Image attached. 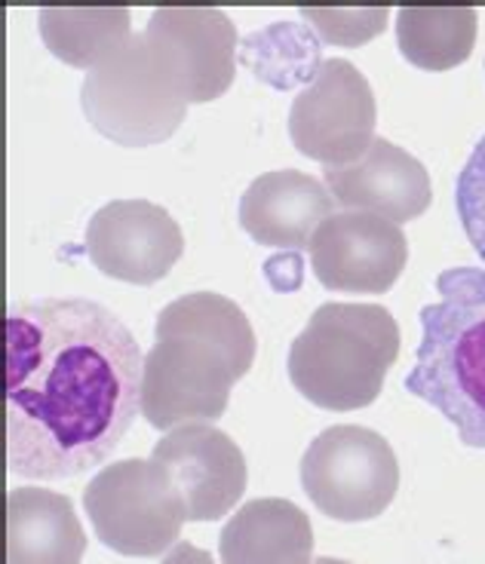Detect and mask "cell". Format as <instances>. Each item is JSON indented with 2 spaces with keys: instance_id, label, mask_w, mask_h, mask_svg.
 I'll list each match as a JSON object with an SVG mask.
<instances>
[{
  "instance_id": "cell-22",
  "label": "cell",
  "mask_w": 485,
  "mask_h": 564,
  "mask_svg": "<svg viewBox=\"0 0 485 564\" xmlns=\"http://www.w3.org/2000/svg\"><path fill=\"white\" fill-rule=\"evenodd\" d=\"M160 564H215V562H213V555H209L206 550L194 546V543H185V540H179V543L163 555V562Z\"/></svg>"
},
{
  "instance_id": "cell-11",
  "label": "cell",
  "mask_w": 485,
  "mask_h": 564,
  "mask_svg": "<svg viewBox=\"0 0 485 564\" xmlns=\"http://www.w3.org/2000/svg\"><path fill=\"white\" fill-rule=\"evenodd\" d=\"M185 497L187 522H218L246 491V457L240 445L215 423L170 430L151 452Z\"/></svg>"
},
{
  "instance_id": "cell-7",
  "label": "cell",
  "mask_w": 485,
  "mask_h": 564,
  "mask_svg": "<svg viewBox=\"0 0 485 564\" xmlns=\"http://www.w3.org/2000/svg\"><path fill=\"white\" fill-rule=\"evenodd\" d=\"M378 105L369 80L347 58H328L314 70L289 108L295 151L323 166H351L375 141Z\"/></svg>"
},
{
  "instance_id": "cell-17",
  "label": "cell",
  "mask_w": 485,
  "mask_h": 564,
  "mask_svg": "<svg viewBox=\"0 0 485 564\" xmlns=\"http://www.w3.org/2000/svg\"><path fill=\"white\" fill-rule=\"evenodd\" d=\"M154 338H191L225 356L237 381L256 362V332L246 313L225 295L191 292L166 304L154 325Z\"/></svg>"
},
{
  "instance_id": "cell-1",
  "label": "cell",
  "mask_w": 485,
  "mask_h": 564,
  "mask_svg": "<svg viewBox=\"0 0 485 564\" xmlns=\"http://www.w3.org/2000/svg\"><path fill=\"white\" fill-rule=\"evenodd\" d=\"M144 356L120 316L41 297L3 319L7 469L56 481L99 466L142 411Z\"/></svg>"
},
{
  "instance_id": "cell-5",
  "label": "cell",
  "mask_w": 485,
  "mask_h": 564,
  "mask_svg": "<svg viewBox=\"0 0 485 564\" xmlns=\"http://www.w3.org/2000/svg\"><path fill=\"white\" fill-rule=\"evenodd\" d=\"M84 509L101 546L129 558L163 555L187 522L179 485L151 457L101 466L84 488Z\"/></svg>"
},
{
  "instance_id": "cell-12",
  "label": "cell",
  "mask_w": 485,
  "mask_h": 564,
  "mask_svg": "<svg viewBox=\"0 0 485 564\" xmlns=\"http://www.w3.org/2000/svg\"><path fill=\"white\" fill-rule=\"evenodd\" d=\"M144 37L158 46L185 86L187 105L222 99L237 74V29L213 7H163Z\"/></svg>"
},
{
  "instance_id": "cell-2",
  "label": "cell",
  "mask_w": 485,
  "mask_h": 564,
  "mask_svg": "<svg viewBox=\"0 0 485 564\" xmlns=\"http://www.w3.org/2000/svg\"><path fill=\"white\" fill-rule=\"evenodd\" d=\"M421 311L406 390L443 414L467 448H485V270L449 268Z\"/></svg>"
},
{
  "instance_id": "cell-9",
  "label": "cell",
  "mask_w": 485,
  "mask_h": 564,
  "mask_svg": "<svg viewBox=\"0 0 485 564\" xmlns=\"http://www.w3.org/2000/svg\"><path fill=\"white\" fill-rule=\"evenodd\" d=\"M314 276L328 292L381 295L400 280L409 242L400 225L369 212H332L308 246Z\"/></svg>"
},
{
  "instance_id": "cell-15",
  "label": "cell",
  "mask_w": 485,
  "mask_h": 564,
  "mask_svg": "<svg viewBox=\"0 0 485 564\" xmlns=\"http://www.w3.org/2000/svg\"><path fill=\"white\" fill-rule=\"evenodd\" d=\"M222 564H314V528L283 497H258L237 509L218 534Z\"/></svg>"
},
{
  "instance_id": "cell-20",
  "label": "cell",
  "mask_w": 485,
  "mask_h": 564,
  "mask_svg": "<svg viewBox=\"0 0 485 564\" xmlns=\"http://www.w3.org/2000/svg\"><path fill=\"white\" fill-rule=\"evenodd\" d=\"M455 209L473 252L479 254L485 264V135L476 141L464 170L457 172Z\"/></svg>"
},
{
  "instance_id": "cell-23",
  "label": "cell",
  "mask_w": 485,
  "mask_h": 564,
  "mask_svg": "<svg viewBox=\"0 0 485 564\" xmlns=\"http://www.w3.org/2000/svg\"><path fill=\"white\" fill-rule=\"evenodd\" d=\"M314 564H347V562H342V558H316Z\"/></svg>"
},
{
  "instance_id": "cell-18",
  "label": "cell",
  "mask_w": 485,
  "mask_h": 564,
  "mask_svg": "<svg viewBox=\"0 0 485 564\" xmlns=\"http://www.w3.org/2000/svg\"><path fill=\"white\" fill-rule=\"evenodd\" d=\"M479 15L471 7H402L397 10V43L402 58L421 70H452L471 58Z\"/></svg>"
},
{
  "instance_id": "cell-16",
  "label": "cell",
  "mask_w": 485,
  "mask_h": 564,
  "mask_svg": "<svg viewBox=\"0 0 485 564\" xmlns=\"http://www.w3.org/2000/svg\"><path fill=\"white\" fill-rule=\"evenodd\" d=\"M84 524L58 491L13 488L7 494V564H80Z\"/></svg>"
},
{
  "instance_id": "cell-19",
  "label": "cell",
  "mask_w": 485,
  "mask_h": 564,
  "mask_svg": "<svg viewBox=\"0 0 485 564\" xmlns=\"http://www.w3.org/2000/svg\"><path fill=\"white\" fill-rule=\"evenodd\" d=\"M132 13L123 7H105V10H62L50 7L37 13V29L46 50L72 65V68L93 70L132 37L129 34Z\"/></svg>"
},
{
  "instance_id": "cell-13",
  "label": "cell",
  "mask_w": 485,
  "mask_h": 564,
  "mask_svg": "<svg viewBox=\"0 0 485 564\" xmlns=\"http://www.w3.org/2000/svg\"><path fill=\"white\" fill-rule=\"evenodd\" d=\"M323 182L347 212H369L394 225L414 221L430 206V175L421 160L387 139H375L351 166H326Z\"/></svg>"
},
{
  "instance_id": "cell-3",
  "label": "cell",
  "mask_w": 485,
  "mask_h": 564,
  "mask_svg": "<svg viewBox=\"0 0 485 564\" xmlns=\"http://www.w3.org/2000/svg\"><path fill=\"white\" fill-rule=\"evenodd\" d=\"M400 356V325L381 304H323L289 347V381L326 411L371 405Z\"/></svg>"
},
{
  "instance_id": "cell-10",
  "label": "cell",
  "mask_w": 485,
  "mask_h": 564,
  "mask_svg": "<svg viewBox=\"0 0 485 564\" xmlns=\"http://www.w3.org/2000/svg\"><path fill=\"white\" fill-rule=\"evenodd\" d=\"M185 252L182 227L151 199H115L86 225V254L105 276L154 285Z\"/></svg>"
},
{
  "instance_id": "cell-21",
  "label": "cell",
  "mask_w": 485,
  "mask_h": 564,
  "mask_svg": "<svg viewBox=\"0 0 485 564\" xmlns=\"http://www.w3.org/2000/svg\"><path fill=\"white\" fill-rule=\"evenodd\" d=\"M387 10H301V19L311 22L326 43L359 46L381 34L387 25Z\"/></svg>"
},
{
  "instance_id": "cell-4",
  "label": "cell",
  "mask_w": 485,
  "mask_h": 564,
  "mask_svg": "<svg viewBox=\"0 0 485 564\" xmlns=\"http://www.w3.org/2000/svg\"><path fill=\"white\" fill-rule=\"evenodd\" d=\"M80 108L89 127L108 141L151 148L182 127L187 96L170 58L142 31L86 74Z\"/></svg>"
},
{
  "instance_id": "cell-8",
  "label": "cell",
  "mask_w": 485,
  "mask_h": 564,
  "mask_svg": "<svg viewBox=\"0 0 485 564\" xmlns=\"http://www.w3.org/2000/svg\"><path fill=\"white\" fill-rule=\"evenodd\" d=\"M237 383L225 356L191 338H158L144 352L142 417L154 430L215 423Z\"/></svg>"
},
{
  "instance_id": "cell-6",
  "label": "cell",
  "mask_w": 485,
  "mask_h": 564,
  "mask_svg": "<svg viewBox=\"0 0 485 564\" xmlns=\"http://www.w3.org/2000/svg\"><path fill=\"white\" fill-rule=\"evenodd\" d=\"M301 488L335 522L378 519L397 497L400 464L381 433L369 426H328L301 457Z\"/></svg>"
},
{
  "instance_id": "cell-14",
  "label": "cell",
  "mask_w": 485,
  "mask_h": 564,
  "mask_svg": "<svg viewBox=\"0 0 485 564\" xmlns=\"http://www.w3.org/2000/svg\"><path fill=\"white\" fill-rule=\"evenodd\" d=\"M332 209L323 182L299 170L265 172L240 197V227L271 249H308Z\"/></svg>"
}]
</instances>
